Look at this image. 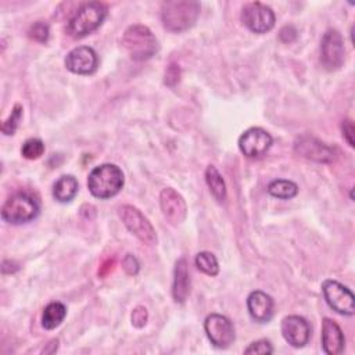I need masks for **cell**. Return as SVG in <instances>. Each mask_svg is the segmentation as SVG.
Listing matches in <instances>:
<instances>
[{
    "label": "cell",
    "mask_w": 355,
    "mask_h": 355,
    "mask_svg": "<svg viewBox=\"0 0 355 355\" xmlns=\"http://www.w3.org/2000/svg\"><path fill=\"white\" fill-rule=\"evenodd\" d=\"M201 6L194 0H169L161 6L162 25L169 32H183L191 28L200 17Z\"/></svg>",
    "instance_id": "cell-1"
},
{
    "label": "cell",
    "mask_w": 355,
    "mask_h": 355,
    "mask_svg": "<svg viewBox=\"0 0 355 355\" xmlns=\"http://www.w3.org/2000/svg\"><path fill=\"white\" fill-rule=\"evenodd\" d=\"M125 178L119 166L114 164H101L93 168L87 178V187L92 196L107 200L116 196L123 187Z\"/></svg>",
    "instance_id": "cell-2"
},
{
    "label": "cell",
    "mask_w": 355,
    "mask_h": 355,
    "mask_svg": "<svg viewBox=\"0 0 355 355\" xmlns=\"http://www.w3.org/2000/svg\"><path fill=\"white\" fill-rule=\"evenodd\" d=\"M108 7L101 1H87L78 7L67 25V32L73 39H80L96 31L107 17Z\"/></svg>",
    "instance_id": "cell-3"
},
{
    "label": "cell",
    "mask_w": 355,
    "mask_h": 355,
    "mask_svg": "<svg viewBox=\"0 0 355 355\" xmlns=\"http://www.w3.org/2000/svg\"><path fill=\"white\" fill-rule=\"evenodd\" d=\"M122 47L135 61H146L158 50L154 33L144 25H130L122 35Z\"/></svg>",
    "instance_id": "cell-4"
},
{
    "label": "cell",
    "mask_w": 355,
    "mask_h": 355,
    "mask_svg": "<svg viewBox=\"0 0 355 355\" xmlns=\"http://www.w3.org/2000/svg\"><path fill=\"white\" fill-rule=\"evenodd\" d=\"M39 211V202L31 194L19 191L6 200L1 207V218L11 225H21L33 220Z\"/></svg>",
    "instance_id": "cell-5"
},
{
    "label": "cell",
    "mask_w": 355,
    "mask_h": 355,
    "mask_svg": "<svg viewBox=\"0 0 355 355\" xmlns=\"http://www.w3.org/2000/svg\"><path fill=\"white\" fill-rule=\"evenodd\" d=\"M118 215L130 233H133L140 241L147 245L157 243V234L150 220L133 205H122L118 209Z\"/></svg>",
    "instance_id": "cell-6"
},
{
    "label": "cell",
    "mask_w": 355,
    "mask_h": 355,
    "mask_svg": "<svg viewBox=\"0 0 355 355\" xmlns=\"http://www.w3.org/2000/svg\"><path fill=\"white\" fill-rule=\"evenodd\" d=\"M322 293L327 305L340 315L351 316L355 312V298L352 291L337 280L327 279L322 283Z\"/></svg>",
    "instance_id": "cell-7"
},
{
    "label": "cell",
    "mask_w": 355,
    "mask_h": 355,
    "mask_svg": "<svg viewBox=\"0 0 355 355\" xmlns=\"http://www.w3.org/2000/svg\"><path fill=\"white\" fill-rule=\"evenodd\" d=\"M241 21L251 32L266 33L275 26L276 18L269 6L261 1H251L243 7Z\"/></svg>",
    "instance_id": "cell-8"
},
{
    "label": "cell",
    "mask_w": 355,
    "mask_h": 355,
    "mask_svg": "<svg viewBox=\"0 0 355 355\" xmlns=\"http://www.w3.org/2000/svg\"><path fill=\"white\" fill-rule=\"evenodd\" d=\"M345 49L343 36L337 29L324 32L320 42V62L327 71H337L343 67Z\"/></svg>",
    "instance_id": "cell-9"
},
{
    "label": "cell",
    "mask_w": 355,
    "mask_h": 355,
    "mask_svg": "<svg viewBox=\"0 0 355 355\" xmlns=\"http://www.w3.org/2000/svg\"><path fill=\"white\" fill-rule=\"evenodd\" d=\"M204 330L211 344L216 348H227L234 341V326L223 315H208L204 320Z\"/></svg>",
    "instance_id": "cell-10"
},
{
    "label": "cell",
    "mask_w": 355,
    "mask_h": 355,
    "mask_svg": "<svg viewBox=\"0 0 355 355\" xmlns=\"http://www.w3.org/2000/svg\"><path fill=\"white\" fill-rule=\"evenodd\" d=\"M294 150L301 157L319 164H329L336 159V150L333 147L309 135H302L297 137L294 143Z\"/></svg>",
    "instance_id": "cell-11"
},
{
    "label": "cell",
    "mask_w": 355,
    "mask_h": 355,
    "mask_svg": "<svg viewBox=\"0 0 355 355\" xmlns=\"http://www.w3.org/2000/svg\"><path fill=\"white\" fill-rule=\"evenodd\" d=\"M273 143L272 136L262 128H250L239 137V148L247 158H258L266 154Z\"/></svg>",
    "instance_id": "cell-12"
},
{
    "label": "cell",
    "mask_w": 355,
    "mask_h": 355,
    "mask_svg": "<svg viewBox=\"0 0 355 355\" xmlns=\"http://www.w3.org/2000/svg\"><path fill=\"white\" fill-rule=\"evenodd\" d=\"M68 71L76 75H90L98 67V55L94 49L89 46H79L72 49L64 61Z\"/></svg>",
    "instance_id": "cell-13"
},
{
    "label": "cell",
    "mask_w": 355,
    "mask_h": 355,
    "mask_svg": "<svg viewBox=\"0 0 355 355\" xmlns=\"http://www.w3.org/2000/svg\"><path fill=\"white\" fill-rule=\"evenodd\" d=\"M159 207L164 218L172 225L182 223L187 215V205L184 198L172 187H165L161 190Z\"/></svg>",
    "instance_id": "cell-14"
},
{
    "label": "cell",
    "mask_w": 355,
    "mask_h": 355,
    "mask_svg": "<svg viewBox=\"0 0 355 355\" xmlns=\"http://www.w3.org/2000/svg\"><path fill=\"white\" fill-rule=\"evenodd\" d=\"M282 336L294 348H302L311 337V327L308 322L298 315L286 316L282 320Z\"/></svg>",
    "instance_id": "cell-15"
},
{
    "label": "cell",
    "mask_w": 355,
    "mask_h": 355,
    "mask_svg": "<svg viewBox=\"0 0 355 355\" xmlns=\"http://www.w3.org/2000/svg\"><path fill=\"white\" fill-rule=\"evenodd\" d=\"M247 309L255 322L268 323L273 318L275 302L269 294L255 290L247 298Z\"/></svg>",
    "instance_id": "cell-16"
},
{
    "label": "cell",
    "mask_w": 355,
    "mask_h": 355,
    "mask_svg": "<svg viewBox=\"0 0 355 355\" xmlns=\"http://www.w3.org/2000/svg\"><path fill=\"white\" fill-rule=\"evenodd\" d=\"M322 348L329 355H338L344 351L345 338L340 326L330 318L322 320Z\"/></svg>",
    "instance_id": "cell-17"
},
{
    "label": "cell",
    "mask_w": 355,
    "mask_h": 355,
    "mask_svg": "<svg viewBox=\"0 0 355 355\" xmlns=\"http://www.w3.org/2000/svg\"><path fill=\"white\" fill-rule=\"evenodd\" d=\"M190 294V273L189 263L186 258H179L173 270V284H172V295L175 302L183 304Z\"/></svg>",
    "instance_id": "cell-18"
},
{
    "label": "cell",
    "mask_w": 355,
    "mask_h": 355,
    "mask_svg": "<svg viewBox=\"0 0 355 355\" xmlns=\"http://www.w3.org/2000/svg\"><path fill=\"white\" fill-rule=\"evenodd\" d=\"M78 189H79V184L75 176L62 175L55 180L53 186V197L58 202H69L76 196Z\"/></svg>",
    "instance_id": "cell-19"
},
{
    "label": "cell",
    "mask_w": 355,
    "mask_h": 355,
    "mask_svg": "<svg viewBox=\"0 0 355 355\" xmlns=\"http://www.w3.org/2000/svg\"><path fill=\"white\" fill-rule=\"evenodd\" d=\"M65 316H67V308L62 302H58V301L50 302L43 309L42 326L46 330H53L62 323Z\"/></svg>",
    "instance_id": "cell-20"
},
{
    "label": "cell",
    "mask_w": 355,
    "mask_h": 355,
    "mask_svg": "<svg viewBox=\"0 0 355 355\" xmlns=\"http://www.w3.org/2000/svg\"><path fill=\"white\" fill-rule=\"evenodd\" d=\"M205 182L208 184V189L211 191V194L214 196V198L218 202H223L226 198V184L225 180L222 178V175L219 173V171L214 166L209 165L205 169Z\"/></svg>",
    "instance_id": "cell-21"
},
{
    "label": "cell",
    "mask_w": 355,
    "mask_h": 355,
    "mask_svg": "<svg viewBox=\"0 0 355 355\" xmlns=\"http://www.w3.org/2000/svg\"><path fill=\"white\" fill-rule=\"evenodd\" d=\"M268 193L276 198L290 200L297 196L298 186L287 179H276L268 184Z\"/></svg>",
    "instance_id": "cell-22"
},
{
    "label": "cell",
    "mask_w": 355,
    "mask_h": 355,
    "mask_svg": "<svg viewBox=\"0 0 355 355\" xmlns=\"http://www.w3.org/2000/svg\"><path fill=\"white\" fill-rule=\"evenodd\" d=\"M196 266L198 270L208 276H216L219 272L218 259L209 251H201L196 255Z\"/></svg>",
    "instance_id": "cell-23"
},
{
    "label": "cell",
    "mask_w": 355,
    "mask_h": 355,
    "mask_svg": "<svg viewBox=\"0 0 355 355\" xmlns=\"http://www.w3.org/2000/svg\"><path fill=\"white\" fill-rule=\"evenodd\" d=\"M43 153H44V143L37 137L25 140L21 148V154L26 159H37L39 157L43 155Z\"/></svg>",
    "instance_id": "cell-24"
},
{
    "label": "cell",
    "mask_w": 355,
    "mask_h": 355,
    "mask_svg": "<svg viewBox=\"0 0 355 355\" xmlns=\"http://www.w3.org/2000/svg\"><path fill=\"white\" fill-rule=\"evenodd\" d=\"M21 118H22V105L15 104L14 108L11 110V114L8 115V118L1 123V132L4 135H14L19 125Z\"/></svg>",
    "instance_id": "cell-25"
},
{
    "label": "cell",
    "mask_w": 355,
    "mask_h": 355,
    "mask_svg": "<svg viewBox=\"0 0 355 355\" xmlns=\"http://www.w3.org/2000/svg\"><path fill=\"white\" fill-rule=\"evenodd\" d=\"M49 35H50L49 25L43 21L33 22L28 29V36L39 43H46L49 40Z\"/></svg>",
    "instance_id": "cell-26"
},
{
    "label": "cell",
    "mask_w": 355,
    "mask_h": 355,
    "mask_svg": "<svg viewBox=\"0 0 355 355\" xmlns=\"http://www.w3.org/2000/svg\"><path fill=\"white\" fill-rule=\"evenodd\" d=\"M272 352H273V347H272L270 341L263 340V338L251 343L244 349V354H272Z\"/></svg>",
    "instance_id": "cell-27"
},
{
    "label": "cell",
    "mask_w": 355,
    "mask_h": 355,
    "mask_svg": "<svg viewBox=\"0 0 355 355\" xmlns=\"http://www.w3.org/2000/svg\"><path fill=\"white\" fill-rule=\"evenodd\" d=\"M180 80V68L178 64L172 62L165 69V85L173 87Z\"/></svg>",
    "instance_id": "cell-28"
},
{
    "label": "cell",
    "mask_w": 355,
    "mask_h": 355,
    "mask_svg": "<svg viewBox=\"0 0 355 355\" xmlns=\"http://www.w3.org/2000/svg\"><path fill=\"white\" fill-rule=\"evenodd\" d=\"M132 324L137 329H141L146 323H147V319H148V312L144 306H136L132 312Z\"/></svg>",
    "instance_id": "cell-29"
},
{
    "label": "cell",
    "mask_w": 355,
    "mask_h": 355,
    "mask_svg": "<svg viewBox=\"0 0 355 355\" xmlns=\"http://www.w3.org/2000/svg\"><path fill=\"white\" fill-rule=\"evenodd\" d=\"M122 268H123V270L128 275L135 276V275H137V272L140 269V263H139V261H137V258L135 255L126 254L125 258L122 259Z\"/></svg>",
    "instance_id": "cell-30"
},
{
    "label": "cell",
    "mask_w": 355,
    "mask_h": 355,
    "mask_svg": "<svg viewBox=\"0 0 355 355\" xmlns=\"http://www.w3.org/2000/svg\"><path fill=\"white\" fill-rule=\"evenodd\" d=\"M341 130H343V137L347 140V143H348L351 147H354V146H355V141H354V132H355V129H354V122H352V119L345 118V119L343 121Z\"/></svg>",
    "instance_id": "cell-31"
},
{
    "label": "cell",
    "mask_w": 355,
    "mask_h": 355,
    "mask_svg": "<svg viewBox=\"0 0 355 355\" xmlns=\"http://www.w3.org/2000/svg\"><path fill=\"white\" fill-rule=\"evenodd\" d=\"M279 37L283 43H291L297 37V31L293 25H284L279 32Z\"/></svg>",
    "instance_id": "cell-32"
}]
</instances>
